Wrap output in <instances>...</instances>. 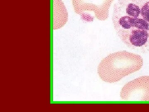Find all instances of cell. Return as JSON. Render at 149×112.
Here are the masks:
<instances>
[{"mask_svg":"<svg viewBox=\"0 0 149 112\" xmlns=\"http://www.w3.org/2000/svg\"><path fill=\"white\" fill-rule=\"evenodd\" d=\"M74 11L81 15L83 20L92 21L93 18L105 20L109 17V8L114 0H72Z\"/></svg>","mask_w":149,"mask_h":112,"instance_id":"3957f363","label":"cell"},{"mask_svg":"<svg viewBox=\"0 0 149 112\" xmlns=\"http://www.w3.org/2000/svg\"><path fill=\"white\" fill-rule=\"evenodd\" d=\"M112 20L116 34L125 46L149 52V0H118Z\"/></svg>","mask_w":149,"mask_h":112,"instance_id":"6da1fadb","label":"cell"},{"mask_svg":"<svg viewBox=\"0 0 149 112\" xmlns=\"http://www.w3.org/2000/svg\"><path fill=\"white\" fill-rule=\"evenodd\" d=\"M120 97L125 101L149 102V76H141L126 83Z\"/></svg>","mask_w":149,"mask_h":112,"instance_id":"277c9868","label":"cell"},{"mask_svg":"<svg viewBox=\"0 0 149 112\" xmlns=\"http://www.w3.org/2000/svg\"><path fill=\"white\" fill-rule=\"evenodd\" d=\"M143 64V58L137 54L120 51L110 54L99 64L97 73L103 81L114 83L139 71Z\"/></svg>","mask_w":149,"mask_h":112,"instance_id":"7a4b0ae2","label":"cell"}]
</instances>
